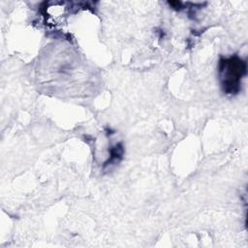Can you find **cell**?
<instances>
[{"label": "cell", "instance_id": "cell-1", "mask_svg": "<svg viewBox=\"0 0 248 248\" xmlns=\"http://www.w3.org/2000/svg\"><path fill=\"white\" fill-rule=\"evenodd\" d=\"M245 62L233 56L220 60L219 75L224 91L228 94H235L239 90L240 79L245 73Z\"/></svg>", "mask_w": 248, "mask_h": 248}]
</instances>
